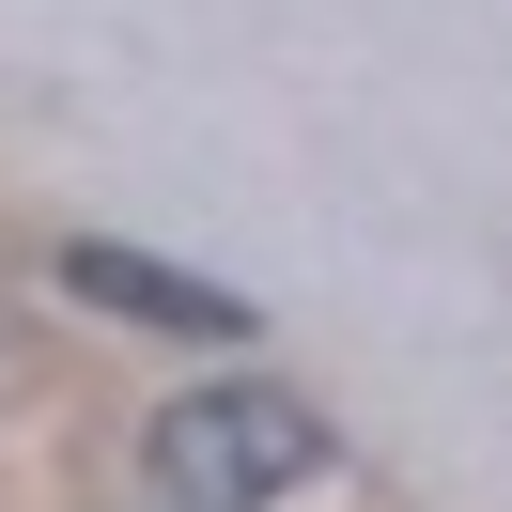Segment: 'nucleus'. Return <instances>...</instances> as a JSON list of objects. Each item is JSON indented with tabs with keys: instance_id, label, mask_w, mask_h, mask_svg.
Wrapping results in <instances>:
<instances>
[{
	"instance_id": "obj_1",
	"label": "nucleus",
	"mask_w": 512,
	"mask_h": 512,
	"mask_svg": "<svg viewBox=\"0 0 512 512\" xmlns=\"http://www.w3.org/2000/svg\"><path fill=\"white\" fill-rule=\"evenodd\" d=\"M326 466V419L295 388H187L156 404V497L171 512H264Z\"/></svg>"
},
{
	"instance_id": "obj_2",
	"label": "nucleus",
	"mask_w": 512,
	"mask_h": 512,
	"mask_svg": "<svg viewBox=\"0 0 512 512\" xmlns=\"http://www.w3.org/2000/svg\"><path fill=\"white\" fill-rule=\"evenodd\" d=\"M63 280L94 311H140V326H187V342H249V295L187 280V264H140V249H63Z\"/></svg>"
}]
</instances>
